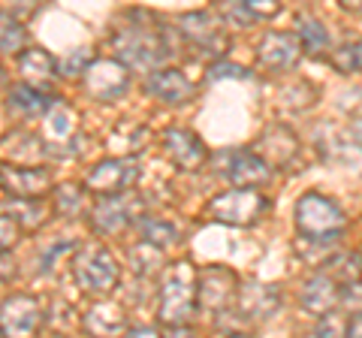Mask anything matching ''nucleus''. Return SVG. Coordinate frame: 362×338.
Wrapping results in <instances>:
<instances>
[{"mask_svg":"<svg viewBox=\"0 0 362 338\" xmlns=\"http://www.w3.org/2000/svg\"><path fill=\"white\" fill-rule=\"evenodd\" d=\"M127 18L130 21H121L109 40L115 49V58L127 64L130 70L145 73L163 66L173 54V40H169L166 25H160V18H154L145 9H133Z\"/></svg>","mask_w":362,"mask_h":338,"instance_id":"1","label":"nucleus"},{"mask_svg":"<svg viewBox=\"0 0 362 338\" xmlns=\"http://www.w3.org/2000/svg\"><path fill=\"white\" fill-rule=\"evenodd\" d=\"M197 272L190 260H178L160 269L157 281V320L169 326H187L197 311Z\"/></svg>","mask_w":362,"mask_h":338,"instance_id":"2","label":"nucleus"},{"mask_svg":"<svg viewBox=\"0 0 362 338\" xmlns=\"http://www.w3.org/2000/svg\"><path fill=\"white\" fill-rule=\"evenodd\" d=\"M293 221H296L302 239L314 242H335L347 230V215L341 211V206L329 197L317 194V190H308L305 197H299Z\"/></svg>","mask_w":362,"mask_h":338,"instance_id":"3","label":"nucleus"},{"mask_svg":"<svg viewBox=\"0 0 362 338\" xmlns=\"http://www.w3.org/2000/svg\"><path fill=\"white\" fill-rule=\"evenodd\" d=\"M73 281L88 296H109L121 284V263L103 245H85L73 257Z\"/></svg>","mask_w":362,"mask_h":338,"instance_id":"4","label":"nucleus"},{"mask_svg":"<svg viewBox=\"0 0 362 338\" xmlns=\"http://www.w3.org/2000/svg\"><path fill=\"white\" fill-rule=\"evenodd\" d=\"M266 211L269 199L257 187H233L211 197L202 209V215L214 223H226V227H254Z\"/></svg>","mask_w":362,"mask_h":338,"instance_id":"5","label":"nucleus"},{"mask_svg":"<svg viewBox=\"0 0 362 338\" xmlns=\"http://www.w3.org/2000/svg\"><path fill=\"white\" fill-rule=\"evenodd\" d=\"M175 30L181 33V40H185L194 52L206 54V58H214V61H218L221 54H226V49L233 46L230 33H226L221 25V18H214L211 13H202V9L178 16Z\"/></svg>","mask_w":362,"mask_h":338,"instance_id":"6","label":"nucleus"},{"mask_svg":"<svg viewBox=\"0 0 362 338\" xmlns=\"http://www.w3.org/2000/svg\"><path fill=\"white\" fill-rule=\"evenodd\" d=\"M42 145L45 154L70 157L82 148V127H78V112L54 97V103L42 115Z\"/></svg>","mask_w":362,"mask_h":338,"instance_id":"7","label":"nucleus"},{"mask_svg":"<svg viewBox=\"0 0 362 338\" xmlns=\"http://www.w3.org/2000/svg\"><path fill=\"white\" fill-rule=\"evenodd\" d=\"M82 88L97 103H115L130 88V66L118 58H94L82 73Z\"/></svg>","mask_w":362,"mask_h":338,"instance_id":"8","label":"nucleus"},{"mask_svg":"<svg viewBox=\"0 0 362 338\" xmlns=\"http://www.w3.org/2000/svg\"><path fill=\"white\" fill-rule=\"evenodd\" d=\"M239 275L226 266H206L197 272V308L209 314H226L239 299Z\"/></svg>","mask_w":362,"mask_h":338,"instance_id":"9","label":"nucleus"},{"mask_svg":"<svg viewBox=\"0 0 362 338\" xmlns=\"http://www.w3.org/2000/svg\"><path fill=\"white\" fill-rule=\"evenodd\" d=\"M139 175H142V169H139V163H136V157L115 154V157H106V161L90 166L82 185L88 187V194H94V197L127 194V190L136 187Z\"/></svg>","mask_w":362,"mask_h":338,"instance_id":"10","label":"nucleus"},{"mask_svg":"<svg viewBox=\"0 0 362 338\" xmlns=\"http://www.w3.org/2000/svg\"><path fill=\"white\" fill-rule=\"evenodd\" d=\"M54 178L49 166L37 163H0V190L9 199H33L52 194Z\"/></svg>","mask_w":362,"mask_h":338,"instance_id":"11","label":"nucleus"},{"mask_svg":"<svg viewBox=\"0 0 362 338\" xmlns=\"http://www.w3.org/2000/svg\"><path fill=\"white\" fill-rule=\"evenodd\" d=\"M45 323L42 302L30 293H13L0 302V335H16L28 338L37 335Z\"/></svg>","mask_w":362,"mask_h":338,"instance_id":"12","label":"nucleus"},{"mask_svg":"<svg viewBox=\"0 0 362 338\" xmlns=\"http://www.w3.org/2000/svg\"><path fill=\"white\" fill-rule=\"evenodd\" d=\"M88 221H90V230L97 235H118L139 221V211H136V202L130 199V190H127V194L94 197Z\"/></svg>","mask_w":362,"mask_h":338,"instance_id":"13","label":"nucleus"},{"mask_svg":"<svg viewBox=\"0 0 362 338\" xmlns=\"http://www.w3.org/2000/svg\"><path fill=\"white\" fill-rule=\"evenodd\" d=\"M218 157H221L218 173L233 187H263L272 178V166L254 148H233V151H221Z\"/></svg>","mask_w":362,"mask_h":338,"instance_id":"14","label":"nucleus"},{"mask_svg":"<svg viewBox=\"0 0 362 338\" xmlns=\"http://www.w3.org/2000/svg\"><path fill=\"white\" fill-rule=\"evenodd\" d=\"M302 40L296 30H269L257 42V66L269 73H287L302 58Z\"/></svg>","mask_w":362,"mask_h":338,"instance_id":"15","label":"nucleus"},{"mask_svg":"<svg viewBox=\"0 0 362 338\" xmlns=\"http://www.w3.org/2000/svg\"><path fill=\"white\" fill-rule=\"evenodd\" d=\"M160 148L169 157V163L181 173H199L209 161L206 142L187 127H166L160 133Z\"/></svg>","mask_w":362,"mask_h":338,"instance_id":"16","label":"nucleus"},{"mask_svg":"<svg viewBox=\"0 0 362 338\" xmlns=\"http://www.w3.org/2000/svg\"><path fill=\"white\" fill-rule=\"evenodd\" d=\"M254 151L263 157L272 169H290L299 161L302 142L287 124H269L254 142Z\"/></svg>","mask_w":362,"mask_h":338,"instance_id":"17","label":"nucleus"},{"mask_svg":"<svg viewBox=\"0 0 362 338\" xmlns=\"http://www.w3.org/2000/svg\"><path fill=\"white\" fill-rule=\"evenodd\" d=\"M145 94L154 97L157 103H163V106H185L197 97V85L181 70L157 66V70H151L148 78H145Z\"/></svg>","mask_w":362,"mask_h":338,"instance_id":"18","label":"nucleus"},{"mask_svg":"<svg viewBox=\"0 0 362 338\" xmlns=\"http://www.w3.org/2000/svg\"><path fill=\"white\" fill-rule=\"evenodd\" d=\"M235 311L245 323H266L281 311V287L278 284H245L239 287V299H235Z\"/></svg>","mask_w":362,"mask_h":338,"instance_id":"19","label":"nucleus"},{"mask_svg":"<svg viewBox=\"0 0 362 338\" xmlns=\"http://www.w3.org/2000/svg\"><path fill=\"white\" fill-rule=\"evenodd\" d=\"M338 299H341V284H338L326 269L323 272H317V275H311L299 290V302H302V308L308 311L311 317H320V314L338 308Z\"/></svg>","mask_w":362,"mask_h":338,"instance_id":"20","label":"nucleus"},{"mask_svg":"<svg viewBox=\"0 0 362 338\" xmlns=\"http://www.w3.org/2000/svg\"><path fill=\"white\" fill-rule=\"evenodd\" d=\"M18 73L25 82L37 88H52L54 78L61 76V66L54 61L52 52H45L42 46H28L18 52Z\"/></svg>","mask_w":362,"mask_h":338,"instance_id":"21","label":"nucleus"},{"mask_svg":"<svg viewBox=\"0 0 362 338\" xmlns=\"http://www.w3.org/2000/svg\"><path fill=\"white\" fill-rule=\"evenodd\" d=\"M52 103H54V97L45 91V88H37L30 82L13 85L6 91V109L13 112L16 118H42Z\"/></svg>","mask_w":362,"mask_h":338,"instance_id":"22","label":"nucleus"},{"mask_svg":"<svg viewBox=\"0 0 362 338\" xmlns=\"http://www.w3.org/2000/svg\"><path fill=\"white\" fill-rule=\"evenodd\" d=\"M82 326L90 335H118V332H127V314L115 302L97 296L94 305L85 311Z\"/></svg>","mask_w":362,"mask_h":338,"instance_id":"23","label":"nucleus"},{"mask_svg":"<svg viewBox=\"0 0 362 338\" xmlns=\"http://www.w3.org/2000/svg\"><path fill=\"white\" fill-rule=\"evenodd\" d=\"M148 136L151 133L142 127V124H133V121H121L118 127L109 130V145L115 154H124V157H133L139 154L145 145H148Z\"/></svg>","mask_w":362,"mask_h":338,"instance_id":"24","label":"nucleus"},{"mask_svg":"<svg viewBox=\"0 0 362 338\" xmlns=\"http://www.w3.org/2000/svg\"><path fill=\"white\" fill-rule=\"evenodd\" d=\"M296 33H299V40H302V52L305 54H311V58L329 54L332 40H329V30H326L323 21H317L314 16H299Z\"/></svg>","mask_w":362,"mask_h":338,"instance_id":"25","label":"nucleus"},{"mask_svg":"<svg viewBox=\"0 0 362 338\" xmlns=\"http://www.w3.org/2000/svg\"><path fill=\"white\" fill-rule=\"evenodd\" d=\"M85 197H88V187L85 185H61V187H52V202H54V211L61 218H76L85 211Z\"/></svg>","mask_w":362,"mask_h":338,"instance_id":"26","label":"nucleus"},{"mask_svg":"<svg viewBox=\"0 0 362 338\" xmlns=\"http://www.w3.org/2000/svg\"><path fill=\"white\" fill-rule=\"evenodd\" d=\"M25 46H28V28L16 18V13L0 9V52L18 54Z\"/></svg>","mask_w":362,"mask_h":338,"instance_id":"27","label":"nucleus"},{"mask_svg":"<svg viewBox=\"0 0 362 338\" xmlns=\"http://www.w3.org/2000/svg\"><path fill=\"white\" fill-rule=\"evenodd\" d=\"M326 58L338 73H362V40H344L341 46L329 49Z\"/></svg>","mask_w":362,"mask_h":338,"instance_id":"28","label":"nucleus"},{"mask_svg":"<svg viewBox=\"0 0 362 338\" xmlns=\"http://www.w3.org/2000/svg\"><path fill=\"white\" fill-rule=\"evenodd\" d=\"M136 227H139V239L151 242L157 247H166V245L178 242V230L173 227V223L160 221V218H139L136 221Z\"/></svg>","mask_w":362,"mask_h":338,"instance_id":"29","label":"nucleus"},{"mask_svg":"<svg viewBox=\"0 0 362 338\" xmlns=\"http://www.w3.org/2000/svg\"><path fill=\"white\" fill-rule=\"evenodd\" d=\"M130 260H136L133 269L139 275H157V269H163V247L139 239V245L130 247Z\"/></svg>","mask_w":362,"mask_h":338,"instance_id":"30","label":"nucleus"},{"mask_svg":"<svg viewBox=\"0 0 362 338\" xmlns=\"http://www.w3.org/2000/svg\"><path fill=\"white\" fill-rule=\"evenodd\" d=\"M214 13H218L221 21L226 25H235V28H254L259 21L254 18V13L247 9L245 0H214Z\"/></svg>","mask_w":362,"mask_h":338,"instance_id":"31","label":"nucleus"},{"mask_svg":"<svg viewBox=\"0 0 362 338\" xmlns=\"http://www.w3.org/2000/svg\"><path fill=\"white\" fill-rule=\"evenodd\" d=\"M45 202H42V197H33V199H13V218L21 223V227H28V230H37V227H42L45 221Z\"/></svg>","mask_w":362,"mask_h":338,"instance_id":"32","label":"nucleus"},{"mask_svg":"<svg viewBox=\"0 0 362 338\" xmlns=\"http://www.w3.org/2000/svg\"><path fill=\"white\" fill-rule=\"evenodd\" d=\"M329 275L338 281V284L362 281V254L359 251H350V254L329 257Z\"/></svg>","mask_w":362,"mask_h":338,"instance_id":"33","label":"nucleus"},{"mask_svg":"<svg viewBox=\"0 0 362 338\" xmlns=\"http://www.w3.org/2000/svg\"><path fill=\"white\" fill-rule=\"evenodd\" d=\"M281 103H287L290 109H296V112H302V109H311L314 103H317V88L311 85V82H293L290 88H284V94H281Z\"/></svg>","mask_w":362,"mask_h":338,"instance_id":"34","label":"nucleus"},{"mask_svg":"<svg viewBox=\"0 0 362 338\" xmlns=\"http://www.w3.org/2000/svg\"><path fill=\"white\" fill-rule=\"evenodd\" d=\"M18 235H21V223L16 218H9V215H0V254L13 251Z\"/></svg>","mask_w":362,"mask_h":338,"instance_id":"35","label":"nucleus"},{"mask_svg":"<svg viewBox=\"0 0 362 338\" xmlns=\"http://www.w3.org/2000/svg\"><path fill=\"white\" fill-rule=\"evenodd\" d=\"M94 61V52H85V49H78V52H73L66 61H61L58 66H61V73L64 76H82L85 73V66Z\"/></svg>","mask_w":362,"mask_h":338,"instance_id":"36","label":"nucleus"},{"mask_svg":"<svg viewBox=\"0 0 362 338\" xmlns=\"http://www.w3.org/2000/svg\"><path fill=\"white\" fill-rule=\"evenodd\" d=\"M247 9L254 13L257 21H266V18H275L281 9H284V4L281 0H245Z\"/></svg>","mask_w":362,"mask_h":338,"instance_id":"37","label":"nucleus"},{"mask_svg":"<svg viewBox=\"0 0 362 338\" xmlns=\"http://www.w3.org/2000/svg\"><path fill=\"white\" fill-rule=\"evenodd\" d=\"M251 78V73L239 64H226V61H214V66L209 70V78Z\"/></svg>","mask_w":362,"mask_h":338,"instance_id":"38","label":"nucleus"},{"mask_svg":"<svg viewBox=\"0 0 362 338\" xmlns=\"http://www.w3.org/2000/svg\"><path fill=\"white\" fill-rule=\"evenodd\" d=\"M73 247H76V242H58V245H52L49 251L40 257V272H52L54 260H58V257H64L66 251H73Z\"/></svg>","mask_w":362,"mask_h":338,"instance_id":"39","label":"nucleus"},{"mask_svg":"<svg viewBox=\"0 0 362 338\" xmlns=\"http://www.w3.org/2000/svg\"><path fill=\"white\" fill-rule=\"evenodd\" d=\"M344 130H347V136H350V142H354V145H356V151L362 154V118H354V121H350V124H347V127H344Z\"/></svg>","mask_w":362,"mask_h":338,"instance_id":"40","label":"nucleus"},{"mask_svg":"<svg viewBox=\"0 0 362 338\" xmlns=\"http://www.w3.org/2000/svg\"><path fill=\"white\" fill-rule=\"evenodd\" d=\"M9 4H13V9H18V13H37V9H42L45 4H49V0H9Z\"/></svg>","mask_w":362,"mask_h":338,"instance_id":"41","label":"nucleus"},{"mask_svg":"<svg viewBox=\"0 0 362 338\" xmlns=\"http://www.w3.org/2000/svg\"><path fill=\"white\" fill-rule=\"evenodd\" d=\"M13 278H16V263L6 260V257H0V287H6Z\"/></svg>","mask_w":362,"mask_h":338,"instance_id":"42","label":"nucleus"},{"mask_svg":"<svg viewBox=\"0 0 362 338\" xmlns=\"http://www.w3.org/2000/svg\"><path fill=\"white\" fill-rule=\"evenodd\" d=\"M347 335H362V311H354L347 317Z\"/></svg>","mask_w":362,"mask_h":338,"instance_id":"43","label":"nucleus"},{"mask_svg":"<svg viewBox=\"0 0 362 338\" xmlns=\"http://www.w3.org/2000/svg\"><path fill=\"white\" fill-rule=\"evenodd\" d=\"M347 13H354V16H362V0H338Z\"/></svg>","mask_w":362,"mask_h":338,"instance_id":"44","label":"nucleus"},{"mask_svg":"<svg viewBox=\"0 0 362 338\" xmlns=\"http://www.w3.org/2000/svg\"><path fill=\"white\" fill-rule=\"evenodd\" d=\"M9 85V73L4 70V66H0V91H4V88Z\"/></svg>","mask_w":362,"mask_h":338,"instance_id":"45","label":"nucleus"}]
</instances>
